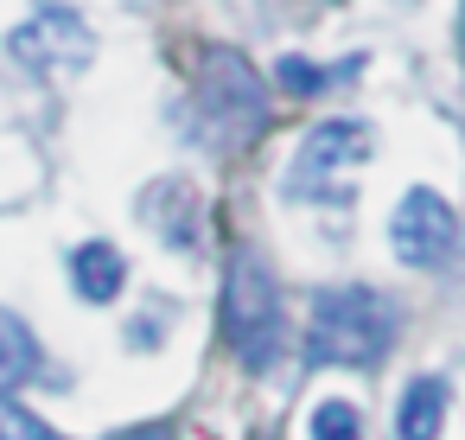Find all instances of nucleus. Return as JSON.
Segmentation results:
<instances>
[{"mask_svg": "<svg viewBox=\"0 0 465 440\" xmlns=\"http://www.w3.org/2000/svg\"><path fill=\"white\" fill-rule=\"evenodd\" d=\"M395 345V300L376 287H325L312 300V332L306 351L325 370H370L382 351Z\"/></svg>", "mask_w": 465, "mask_h": 440, "instance_id": "nucleus-1", "label": "nucleus"}, {"mask_svg": "<svg viewBox=\"0 0 465 440\" xmlns=\"http://www.w3.org/2000/svg\"><path fill=\"white\" fill-rule=\"evenodd\" d=\"M223 338L249 370H268L281 351V287L249 243L223 268Z\"/></svg>", "mask_w": 465, "mask_h": 440, "instance_id": "nucleus-2", "label": "nucleus"}, {"mask_svg": "<svg viewBox=\"0 0 465 440\" xmlns=\"http://www.w3.org/2000/svg\"><path fill=\"white\" fill-rule=\"evenodd\" d=\"M198 115H204L198 122L204 141L230 154V147H242V141H255L268 128V90L236 52H211L204 77H198Z\"/></svg>", "mask_w": 465, "mask_h": 440, "instance_id": "nucleus-3", "label": "nucleus"}, {"mask_svg": "<svg viewBox=\"0 0 465 440\" xmlns=\"http://www.w3.org/2000/svg\"><path fill=\"white\" fill-rule=\"evenodd\" d=\"M370 154H376V135H370L363 122L331 115V122H319V128L300 141L293 173H287V192H293V198H325V205H338V198L351 192V173H357Z\"/></svg>", "mask_w": 465, "mask_h": 440, "instance_id": "nucleus-4", "label": "nucleus"}, {"mask_svg": "<svg viewBox=\"0 0 465 440\" xmlns=\"http://www.w3.org/2000/svg\"><path fill=\"white\" fill-rule=\"evenodd\" d=\"M7 52H14V65H26V71H77V65L96 58V33H90L71 7H39L26 26L7 33Z\"/></svg>", "mask_w": 465, "mask_h": 440, "instance_id": "nucleus-5", "label": "nucleus"}, {"mask_svg": "<svg viewBox=\"0 0 465 440\" xmlns=\"http://www.w3.org/2000/svg\"><path fill=\"white\" fill-rule=\"evenodd\" d=\"M389 243H395V255H401L408 268H440V262L459 249V217H452V205H446L440 192L414 185V192L395 205V217H389Z\"/></svg>", "mask_w": 465, "mask_h": 440, "instance_id": "nucleus-6", "label": "nucleus"}, {"mask_svg": "<svg viewBox=\"0 0 465 440\" xmlns=\"http://www.w3.org/2000/svg\"><path fill=\"white\" fill-rule=\"evenodd\" d=\"M71 287H77L84 300L109 306V300L128 287V255H122L115 243H84V249L71 255Z\"/></svg>", "mask_w": 465, "mask_h": 440, "instance_id": "nucleus-7", "label": "nucleus"}, {"mask_svg": "<svg viewBox=\"0 0 465 440\" xmlns=\"http://www.w3.org/2000/svg\"><path fill=\"white\" fill-rule=\"evenodd\" d=\"M440 421H446V383L414 376L401 395V415H395V440H440Z\"/></svg>", "mask_w": 465, "mask_h": 440, "instance_id": "nucleus-8", "label": "nucleus"}, {"mask_svg": "<svg viewBox=\"0 0 465 440\" xmlns=\"http://www.w3.org/2000/svg\"><path fill=\"white\" fill-rule=\"evenodd\" d=\"M33 376H39V338L20 313L0 306V389H20Z\"/></svg>", "mask_w": 465, "mask_h": 440, "instance_id": "nucleus-9", "label": "nucleus"}, {"mask_svg": "<svg viewBox=\"0 0 465 440\" xmlns=\"http://www.w3.org/2000/svg\"><path fill=\"white\" fill-rule=\"evenodd\" d=\"M160 198H179V211H192V205H198V192H192L185 179H173V185H153V192H147V205H160ZM153 230H160L173 249H192V243H198V217H160Z\"/></svg>", "mask_w": 465, "mask_h": 440, "instance_id": "nucleus-10", "label": "nucleus"}, {"mask_svg": "<svg viewBox=\"0 0 465 440\" xmlns=\"http://www.w3.org/2000/svg\"><path fill=\"white\" fill-rule=\"evenodd\" d=\"M312 440H363L357 408H351L344 395H325V402L312 408Z\"/></svg>", "mask_w": 465, "mask_h": 440, "instance_id": "nucleus-11", "label": "nucleus"}, {"mask_svg": "<svg viewBox=\"0 0 465 440\" xmlns=\"http://www.w3.org/2000/svg\"><path fill=\"white\" fill-rule=\"evenodd\" d=\"M0 440H64V434H52L33 408H14V402H0Z\"/></svg>", "mask_w": 465, "mask_h": 440, "instance_id": "nucleus-12", "label": "nucleus"}, {"mask_svg": "<svg viewBox=\"0 0 465 440\" xmlns=\"http://www.w3.org/2000/svg\"><path fill=\"white\" fill-rule=\"evenodd\" d=\"M274 77H281V90H293V96H319V90L331 84V77H325V71H312L306 58H281V65H274Z\"/></svg>", "mask_w": 465, "mask_h": 440, "instance_id": "nucleus-13", "label": "nucleus"}, {"mask_svg": "<svg viewBox=\"0 0 465 440\" xmlns=\"http://www.w3.org/2000/svg\"><path fill=\"white\" fill-rule=\"evenodd\" d=\"M109 440H173V427H166V421H141V427H122V434H109Z\"/></svg>", "mask_w": 465, "mask_h": 440, "instance_id": "nucleus-14", "label": "nucleus"}, {"mask_svg": "<svg viewBox=\"0 0 465 440\" xmlns=\"http://www.w3.org/2000/svg\"><path fill=\"white\" fill-rule=\"evenodd\" d=\"M459 52H465V14H459Z\"/></svg>", "mask_w": 465, "mask_h": 440, "instance_id": "nucleus-15", "label": "nucleus"}]
</instances>
